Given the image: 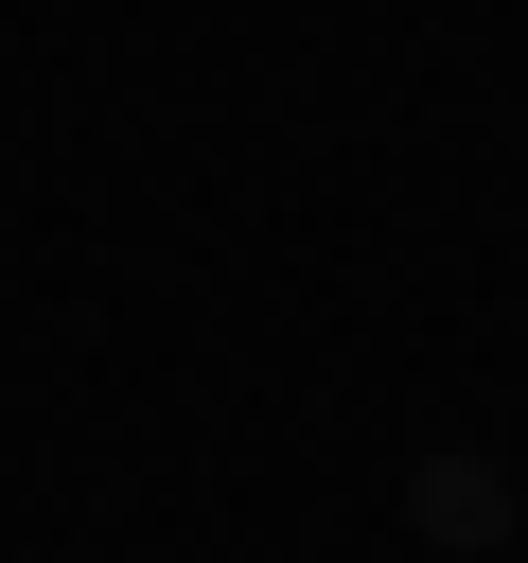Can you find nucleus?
<instances>
[{
	"label": "nucleus",
	"mask_w": 528,
	"mask_h": 563,
	"mask_svg": "<svg viewBox=\"0 0 528 563\" xmlns=\"http://www.w3.org/2000/svg\"><path fill=\"white\" fill-rule=\"evenodd\" d=\"M405 528H422L440 563H493V545H528V493H510V475H493L475 440H440V457L405 475Z\"/></svg>",
	"instance_id": "nucleus-1"
}]
</instances>
